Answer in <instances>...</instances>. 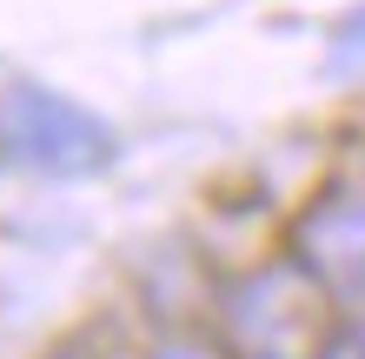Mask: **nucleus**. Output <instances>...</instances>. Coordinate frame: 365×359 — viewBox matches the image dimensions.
Segmentation results:
<instances>
[{"label": "nucleus", "instance_id": "nucleus-1", "mask_svg": "<svg viewBox=\"0 0 365 359\" xmlns=\"http://www.w3.org/2000/svg\"><path fill=\"white\" fill-rule=\"evenodd\" d=\"M0 140H7L20 160L60 166V173H80V166H100L106 160L100 120H87L80 107L40 93V87H14L7 100H0Z\"/></svg>", "mask_w": 365, "mask_h": 359}, {"label": "nucleus", "instance_id": "nucleus-2", "mask_svg": "<svg viewBox=\"0 0 365 359\" xmlns=\"http://www.w3.org/2000/svg\"><path fill=\"white\" fill-rule=\"evenodd\" d=\"M306 246H312V260L326 266L332 280H365V200H346V206L312 213Z\"/></svg>", "mask_w": 365, "mask_h": 359}, {"label": "nucleus", "instance_id": "nucleus-3", "mask_svg": "<svg viewBox=\"0 0 365 359\" xmlns=\"http://www.w3.org/2000/svg\"><path fill=\"white\" fill-rule=\"evenodd\" d=\"M332 74H352V80H365V7L339 27V47H332Z\"/></svg>", "mask_w": 365, "mask_h": 359}, {"label": "nucleus", "instance_id": "nucleus-4", "mask_svg": "<svg viewBox=\"0 0 365 359\" xmlns=\"http://www.w3.org/2000/svg\"><path fill=\"white\" fill-rule=\"evenodd\" d=\"M326 359H365V353H359V346H339V353H326Z\"/></svg>", "mask_w": 365, "mask_h": 359}, {"label": "nucleus", "instance_id": "nucleus-5", "mask_svg": "<svg viewBox=\"0 0 365 359\" xmlns=\"http://www.w3.org/2000/svg\"><path fill=\"white\" fill-rule=\"evenodd\" d=\"M166 359H206V353H166Z\"/></svg>", "mask_w": 365, "mask_h": 359}]
</instances>
